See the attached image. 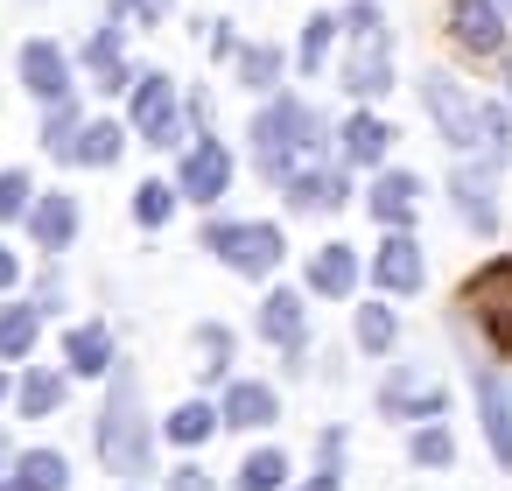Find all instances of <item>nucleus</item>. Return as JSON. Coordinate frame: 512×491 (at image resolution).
Instances as JSON below:
<instances>
[{
    "instance_id": "obj_8",
    "label": "nucleus",
    "mask_w": 512,
    "mask_h": 491,
    "mask_svg": "<svg viewBox=\"0 0 512 491\" xmlns=\"http://www.w3.org/2000/svg\"><path fill=\"white\" fill-rule=\"evenodd\" d=\"M449 36H456L470 57H498V43H505V8H498V0H456V8H449Z\"/></svg>"
},
{
    "instance_id": "obj_27",
    "label": "nucleus",
    "mask_w": 512,
    "mask_h": 491,
    "mask_svg": "<svg viewBox=\"0 0 512 491\" xmlns=\"http://www.w3.org/2000/svg\"><path fill=\"white\" fill-rule=\"evenodd\" d=\"M57 407H64V379H57V372H29V379H22V414L43 421V414H57Z\"/></svg>"
},
{
    "instance_id": "obj_26",
    "label": "nucleus",
    "mask_w": 512,
    "mask_h": 491,
    "mask_svg": "<svg viewBox=\"0 0 512 491\" xmlns=\"http://www.w3.org/2000/svg\"><path fill=\"white\" fill-rule=\"evenodd\" d=\"M456 204H463V218H470L477 232H491V225H498V204H491V190H484V176H470V169L456 176Z\"/></svg>"
},
{
    "instance_id": "obj_37",
    "label": "nucleus",
    "mask_w": 512,
    "mask_h": 491,
    "mask_svg": "<svg viewBox=\"0 0 512 491\" xmlns=\"http://www.w3.org/2000/svg\"><path fill=\"white\" fill-rule=\"evenodd\" d=\"M197 344H204V351H211L218 365L232 358V330H225V323H211V330H197Z\"/></svg>"
},
{
    "instance_id": "obj_5",
    "label": "nucleus",
    "mask_w": 512,
    "mask_h": 491,
    "mask_svg": "<svg viewBox=\"0 0 512 491\" xmlns=\"http://www.w3.org/2000/svg\"><path fill=\"white\" fill-rule=\"evenodd\" d=\"M204 246H211L232 274H274V267H281V253H288L274 225H211V232H204Z\"/></svg>"
},
{
    "instance_id": "obj_32",
    "label": "nucleus",
    "mask_w": 512,
    "mask_h": 491,
    "mask_svg": "<svg viewBox=\"0 0 512 491\" xmlns=\"http://www.w3.org/2000/svg\"><path fill=\"white\" fill-rule=\"evenodd\" d=\"M393 337H400V323H393L386 302H379V309H358V344H365V351H386Z\"/></svg>"
},
{
    "instance_id": "obj_28",
    "label": "nucleus",
    "mask_w": 512,
    "mask_h": 491,
    "mask_svg": "<svg viewBox=\"0 0 512 491\" xmlns=\"http://www.w3.org/2000/svg\"><path fill=\"white\" fill-rule=\"evenodd\" d=\"M218 421H225L218 407H204V400H190V407H176V414H169V442H183V449H190V442H204V435H211Z\"/></svg>"
},
{
    "instance_id": "obj_4",
    "label": "nucleus",
    "mask_w": 512,
    "mask_h": 491,
    "mask_svg": "<svg viewBox=\"0 0 512 491\" xmlns=\"http://www.w3.org/2000/svg\"><path fill=\"white\" fill-rule=\"evenodd\" d=\"M351 22V57H344V92H358V99H379L386 85H393V43H386V29H379V15L358 8L344 15Z\"/></svg>"
},
{
    "instance_id": "obj_19",
    "label": "nucleus",
    "mask_w": 512,
    "mask_h": 491,
    "mask_svg": "<svg viewBox=\"0 0 512 491\" xmlns=\"http://www.w3.org/2000/svg\"><path fill=\"white\" fill-rule=\"evenodd\" d=\"M64 358H71V372H85V379H106V365H113V337H106L99 323H78V330L64 337Z\"/></svg>"
},
{
    "instance_id": "obj_41",
    "label": "nucleus",
    "mask_w": 512,
    "mask_h": 491,
    "mask_svg": "<svg viewBox=\"0 0 512 491\" xmlns=\"http://www.w3.org/2000/svg\"><path fill=\"white\" fill-rule=\"evenodd\" d=\"M302 491H337V463H323V477H309Z\"/></svg>"
},
{
    "instance_id": "obj_23",
    "label": "nucleus",
    "mask_w": 512,
    "mask_h": 491,
    "mask_svg": "<svg viewBox=\"0 0 512 491\" xmlns=\"http://www.w3.org/2000/svg\"><path fill=\"white\" fill-rule=\"evenodd\" d=\"M36 330H43V309L36 302H8V309H0V358H29Z\"/></svg>"
},
{
    "instance_id": "obj_39",
    "label": "nucleus",
    "mask_w": 512,
    "mask_h": 491,
    "mask_svg": "<svg viewBox=\"0 0 512 491\" xmlns=\"http://www.w3.org/2000/svg\"><path fill=\"white\" fill-rule=\"evenodd\" d=\"M15 281H22V260H15L8 246H0V288H15Z\"/></svg>"
},
{
    "instance_id": "obj_11",
    "label": "nucleus",
    "mask_w": 512,
    "mask_h": 491,
    "mask_svg": "<svg viewBox=\"0 0 512 491\" xmlns=\"http://www.w3.org/2000/svg\"><path fill=\"white\" fill-rule=\"evenodd\" d=\"M22 85H29L43 106L71 99V64H64V50H57V43H29V50H22Z\"/></svg>"
},
{
    "instance_id": "obj_35",
    "label": "nucleus",
    "mask_w": 512,
    "mask_h": 491,
    "mask_svg": "<svg viewBox=\"0 0 512 491\" xmlns=\"http://www.w3.org/2000/svg\"><path fill=\"white\" fill-rule=\"evenodd\" d=\"M239 78L246 85H274L281 78V50H239Z\"/></svg>"
},
{
    "instance_id": "obj_30",
    "label": "nucleus",
    "mask_w": 512,
    "mask_h": 491,
    "mask_svg": "<svg viewBox=\"0 0 512 491\" xmlns=\"http://www.w3.org/2000/svg\"><path fill=\"white\" fill-rule=\"evenodd\" d=\"M78 127H85V120H78V106H71V99H57V106H50V120H43V148H50V155H71Z\"/></svg>"
},
{
    "instance_id": "obj_24",
    "label": "nucleus",
    "mask_w": 512,
    "mask_h": 491,
    "mask_svg": "<svg viewBox=\"0 0 512 491\" xmlns=\"http://www.w3.org/2000/svg\"><path fill=\"white\" fill-rule=\"evenodd\" d=\"M113 155H120V127H113V120H85L64 162H78V169H106Z\"/></svg>"
},
{
    "instance_id": "obj_13",
    "label": "nucleus",
    "mask_w": 512,
    "mask_h": 491,
    "mask_svg": "<svg viewBox=\"0 0 512 491\" xmlns=\"http://www.w3.org/2000/svg\"><path fill=\"white\" fill-rule=\"evenodd\" d=\"M260 337H267V344H281V351H302V337H309V316H302V295H288V288H274V295L260 302Z\"/></svg>"
},
{
    "instance_id": "obj_14",
    "label": "nucleus",
    "mask_w": 512,
    "mask_h": 491,
    "mask_svg": "<svg viewBox=\"0 0 512 491\" xmlns=\"http://www.w3.org/2000/svg\"><path fill=\"white\" fill-rule=\"evenodd\" d=\"M29 232L50 246V253H64L71 239H78V204L64 197V190H50V197H36L29 204Z\"/></svg>"
},
{
    "instance_id": "obj_31",
    "label": "nucleus",
    "mask_w": 512,
    "mask_h": 491,
    "mask_svg": "<svg viewBox=\"0 0 512 491\" xmlns=\"http://www.w3.org/2000/svg\"><path fill=\"white\" fill-rule=\"evenodd\" d=\"M169 211H176V190L169 183H141L134 190V218L141 225H169Z\"/></svg>"
},
{
    "instance_id": "obj_18",
    "label": "nucleus",
    "mask_w": 512,
    "mask_h": 491,
    "mask_svg": "<svg viewBox=\"0 0 512 491\" xmlns=\"http://www.w3.org/2000/svg\"><path fill=\"white\" fill-rule=\"evenodd\" d=\"M386 148H393V127L379 113H351L344 120V162H386Z\"/></svg>"
},
{
    "instance_id": "obj_46",
    "label": "nucleus",
    "mask_w": 512,
    "mask_h": 491,
    "mask_svg": "<svg viewBox=\"0 0 512 491\" xmlns=\"http://www.w3.org/2000/svg\"><path fill=\"white\" fill-rule=\"evenodd\" d=\"M0 456H8V449H0Z\"/></svg>"
},
{
    "instance_id": "obj_12",
    "label": "nucleus",
    "mask_w": 512,
    "mask_h": 491,
    "mask_svg": "<svg viewBox=\"0 0 512 491\" xmlns=\"http://www.w3.org/2000/svg\"><path fill=\"white\" fill-rule=\"evenodd\" d=\"M379 407L400 414V421H428V414H442V386L421 379V372H393L386 393H379Z\"/></svg>"
},
{
    "instance_id": "obj_9",
    "label": "nucleus",
    "mask_w": 512,
    "mask_h": 491,
    "mask_svg": "<svg viewBox=\"0 0 512 491\" xmlns=\"http://www.w3.org/2000/svg\"><path fill=\"white\" fill-rule=\"evenodd\" d=\"M421 246L407 239V232H386V246L372 253V281H379V295H414L421 288Z\"/></svg>"
},
{
    "instance_id": "obj_16",
    "label": "nucleus",
    "mask_w": 512,
    "mask_h": 491,
    "mask_svg": "<svg viewBox=\"0 0 512 491\" xmlns=\"http://www.w3.org/2000/svg\"><path fill=\"white\" fill-rule=\"evenodd\" d=\"M288 204L295 211H337L344 204V176L337 169H295L288 176Z\"/></svg>"
},
{
    "instance_id": "obj_43",
    "label": "nucleus",
    "mask_w": 512,
    "mask_h": 491,
    "mask_svg": "<svg viewBox=\"0 0 512 491\" xmlns=\"http://www.w3.org/2000/svg\"><path fill=\"white\" fill-rule=\"evenodd\" d=\"M498 8H505V15H512V0H498Z\"/></svg>"
},
{
    "instance_id": "obj_3",
    "label": "nucleus",
    "mask_w": 512,
    "mask_h": 491,
    "mask_svg": "<svg viewBox=\"0 0 512 491\" xmlns=\"http://www.w3.org/2000/svg\"><path fill=\"white\" fill-rule=\"evenodd\" d=\"M99 463L120 470V477H148V463H155V449H148V421H141L127 379H113V400H106V414H99Z\"/></svg>"
},
{
    "instance_id": "obj_25",
    "label": "nucleus",
    "mask_w": 512,
    "mask_h": 491,
    "mask_svg": "<svg viewBox=\"0 0 512 491\" xmlns=\"http://www.w3.org/2000/svg\"><path fill=\"white\" fill-rule=\"evenodd\" d=\"M15 484H22V491H64V484H71V463H64L57 449H29V456L15 463Z\"/></svg>"
},
{
    "instance_id": "obj_2",
    "label": "nucleus",
    "mask_w": 512,
    "mask_h": 491,
    "mask_svg": "<svg viewBox=\"0 0 512 491\" xmlns=\"http://www.w3.org/2000/svg\"><path fill=\"white\" fill-rule=\"evenodd\" d=\"M421 106H428V120L442 127V141H449L456 155H484V148H491V106H477L456 78L428 71V78H421Z\"/></svg>"
},
{
    "instance_id": "obj_34",
    "label": "nucleus",
    "mask_w": 512,
    "mask_h": 491,
    "mask_svg": "<svg viewBox=\"0 0 512 491\" xmlns=\"http://www.w3.org/2000/svg\"><path fill=\"white\" fill-rule=\"evenodd\" d=\"M330 36H337V22H330V15H316V22L302 29V71H323V57H330Z\"/></svg>"
},
{
    "instance_id": "obj_15",
    "label": "nucleus",
    "mask_w": 512,
    "mask_h": 491,
    "mask_svg": "<svg viewBox=\"0 0 512 491\" xmlns=\"http://www.w3.org/2000/svg\"><path fill=\"white\" fill-rule=\"evenodd\" d=\"M414 204H421V183H414L407 169H393V176L372 183V218H379L386 232H400V225L414 218Z\"/></svg>"
},
{
    "instance_id": "obj_20",
    "label": "nucleus",
    "mask_w": 512,
    "mask_h": 491,
    "mask_svg": "<svg viewBox=\"0 0 512 491\" xmlns=\"http://www.w3.org/2000/svg\"><path fill=\"white\" fill-rule=\"evenodd\" d=\"M274 414H281L274 386H253V379H239V386L225 393V421H232V428H267Z\"/></svg>"
},
{
    "instance_id": "obj_29",
    "label": "nucleus",
    "mask_w": 512,
    "mask_h": 491,
    "mask_svg": "<svg viewBox=\"0 0 512 491\" xmlns=\"http://www.w3.org/2000/svg\"><path fill=\"white\" fill-rule=\"evenodd\" d=\"M288 484V456L281 449H260V456H246V470H239V491H281Z\"/></svg>"
},
{
    "instance_id": "obj_40",
    "label": "nucleus",
    "mask_w": 512,
    "mask_h": 491,
    "mask_svg": "<svg viewBox=\"0 0 512 491\" xmlns=\"http://www.w3.org/2000/svg\"><path fill=\"white\" fill-rule=\"evenodd\" d=\"M169 491H211V484H204V470H176V484H169Z\"/></svg>"
},
{
    "instance_id": "obj_10",
    "label": "nucleus",
    "mask_w": 512,
    "mask_h": 491,
    "mask_svg": "<svg viewBox=\"0 0 512 491\" xmlns=\"http://www.w3.org/2000/svg\"><path fill=\"white\" fill-rule=\"evenodd\" d=\"M225 190H232V155H225L218 141H197V148H190V162H183V197L218 204Z\"/></svg>"
},
{
    "instance_id": "obj_44",
    "label": "nucleus",
    "mask_w": 512,
    "mask_h": 491,
    "mask_svg": "<svg viewBox=\"0 0 512 491\" xmlns=\"http://www.w3.org/2000/svg\"><path fill=\"white\" fill-rule=\"evenodd\" d=\"M0 491H22V484H0Z\"/></svg>"
},
{
    "instance_id": "obj_42",
    "label": "nucleus",
    "mask_w": 512,
    "mask_h": 491,
    "mask_svg": "<svg viewBox=\"0 0 512 491\" xmlns=\"http://www.w3.org/2000/svg\"><path fill=\"white\" fill-rule=\"evenodd\" d=\"M505 85H512V57H505Z\"/></svg>"
},
{
    "instance_id": "obj_33",
    "label": "nucleus",
    "mask_w": 512,
    "mask_h": 491,
    "mask_svg": "<svg viewBox=\"0 0 512 491\" xmlns=\"http://www.w3.org/2000/svg\"><path fill=\"white\" fill-rule=\"evenodd\" d=\"M29 176L22 169H0V225H8V218H29Z\"/></svg>"
},
{
    "instance_id": "obj_7",
    "label": "nucleus",
    "mask_w": 512,
    "mask_h": 491,
    "mask_svg": "<svg viewBox=\"0 0 512 491\" xmlns=\"http://www.w3.org/2000/svg\"><path fill=\"white\" fill-rule=\"evenodd\" d=\"M127 92H134V127H141V141L169 148V141H176V85H169L162 71H148V78H134Z\"/></svg>"
},
{
    "instance_id": "obj_21",
    "label": "nucleus",
    "mask_w": 512,
    "mask_h": 491,
    "mask_svg": "<svg viewBox=\"0 0 512 491\" xmlns=\"http://www.w3.org/2000/svg\"><path fill=\"white\" fill-rule=\"evenodd\" d=\"M85 64L99 71V85L106 92H120V85H134V71H127V57H120V22H106L92 43H85Z\"/></svg>"
},
{
    "instance_id": "obj_1",
    "label": "nucleus",
    "mask_w": 512,
    "mask_h": 491,
    "mask_svg": "<svg viewBox=\"0 0 512 491\" xmlns=\"http://www.w3.org/2000/svg\"><path fill=\"white\" fill-rule=\"evenodd\" d=\"M316 141H323V127H316V113H309L302 99H274V106H267V113L253 120V148H260V169H267V176H281V183H288V176L302 169V155H309Z\"/></svg>"
},
{
    "instance_id": "obj_45",
    "label": "nucleus",
    "mask_w": 512,
    "mask_h": 491,
    "mask_svg": "<svg viewBox=\"0 0 512 491\" xmlns=\"http://www.w3.org/2000/svg\"><path fill=\"white\" fill-rule=\"evenodd\" d=\"M0 393H8V379H0Z\"/></svg>"
},
{
    "instance_id": "obj_6",
    "label": "nucleus",
    "mask_w": 512,
    "mask_h": 491,
    "mask_svg": "<svg viewBox=\"0 0 512 491\" xmlns=\"http://www.w3.org/2000/svg\"><path fill=\"white\" fill-rule=\"evenodd\" d=\"M470 309H477L484 337H491L498 351H512V260H498V267H484V274L470 281Z\"/></svg>"
},
{
    "instance_id": "obj_22",
    "label": "nucleus",
    "mask_w": 512,
    "mask_h": 491,
    "mask_svg": "<svg viewBox=\"0 0 512 491\" xmlns=\"http://www.w3.org/2000/svg\"><path fill=\"white\" fill-rule=\"evenodd\" d=\"M309 288H316V295H351V288H358V260H351V246H323V253L309 260Z\"/></svg>"
},
{
    "instance_id": "obj_38",
    "label": "nucleus",
    "mask_w": 512,
    "mask_h": 491,
    "mask_svg": "<svg viewBox=\"0 0 512 491\" xmlns=\"http://www.w3.org/2000/svg\"><path fill=\"white\" fill-rule=\"evenodd\" d=\"M127 8H141V15H148V22H162V15H169V0H113V22H120V15H127Z\"/></svg>"
},
{
    "instance_id": "obj_17",
    "label": "nucleus",
    "mask_w": 512,
    "mask_h": 491,
    "mask_svg": "<svg viewBox=\"0 0 512 491\" xmlns=\"http://www.w3.org/2000/svg\"><path fill=\"white\" fill-rule=\"evenodd\" d=\"M477 400H484V442H491V456L512 470V400L498 393V379H491V372L477 379Z\"/></svg>"
},
{
    "instance_id": "obj_36",
    "label": "nucleus",
    "mask_w": 512,
    "mask_h": 491,
    "mask_svg": "<svg viewBox=\"0 0 512 491\" xmlns=\"http://www.w3.org/2000/svg\"><path fill=\"white\" fill-rule=\"evenodd\" d=\"M449 456H456L449 428H421V435H414V463H449Z\"/></svg>"
}]
</instances>
